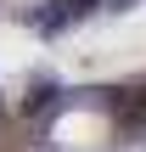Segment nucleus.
Segmentation results:
<instances>
[{
  "instance_id": "1",
  "label": "nucleus",
  "mask_w": 146,
  "mask_h": 152,
  "mask_svg": "<svg viewBox=\"0 0 146 152\" xmlns=\"http://www.w3.org/2000/svg\"><path fill=\"white\" fill-rule=\"evenodd\" d=\"M96 6H101V0H56V6H45V11L34 17V28H51V34H56V28L79 23V17H84V11H96Z\"/></svg>"
},
{
  "instance_id": "2",
  "label": "nucleus",
  "mask_w": 146,
  "mask_h": 152,
  "mask_svg": "<svg viewBox=\"0 0 146 152\" xmlns=\"http://www.w3.org/2000/svg\"><path fill=\"white\" fill-rule=\"evenodd\" d=\"M101 6H107V11H124V6H135V0H101Z\"/></svg>"
}]
</instances>
